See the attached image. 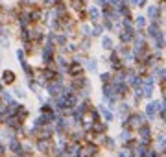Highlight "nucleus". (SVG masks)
I'll use <instances>...</instances> for the list:
<instances>
[{"label":"nucleus","mask_w":166,"mask_h":157,"mask_svg":"<svg viewBox=\"0 0 166 157\" xmlns=\"http://www.w3.org/2000/svg\"><path fill=\"white\" fill-rule=\"evenodd\" d=\"M89 13H91V19H92V20H96V19H98V15H100L96 7H92V9H91V11H89Z\"/></svg>","instance_id":"obj_9"},{"label":"nucleus","mask_w":166,"mask_h":157,"mask_svg":"<svg viewBox=\"0 0 166 157\" xmlns=\"http://www.w3.org/2000/svg\"><path fill=\"white\" fill-rule=\"evenodd\" d=\"M144 2L146 0H133V4H137V6H144Z\"/></svg>","instance_id":"obj_12"},{"label":"nucleus","mask_w":166,"mask_h":157,"mask_svg":"<svg viewBox=\"0 0 166 157\" xmlns=\"http://www.w3.org/2000/svg\"><path fill=\"white\" fill-rule=\"evenodd\" d=\"M4 83H13V80H15V76H13V72H11V70H6L4 72Z\"/></svg>","instance_id":"obj_3"},{"label":"nucleus","mask_w":166,"mask_h":157,"mask_svg":"<svg viewBox=\"0 0 166 157\" xmlns=\"http://www.w3.org/2000/svg\"><path fill=\"white\" fill-rule=\"evenodd\" d=\"M92 129H94V131H98V133H102V131H103V126H102V124H94V126H92Z\"/></svg>","instance_id":"obj_10"},{"label":"nucleus","mask_w":166,"mask_h":157,"mask_svg":"<svg viewBox=\"0 0 166 157\" xmlns=\"http://www.w3.org/2000/svg\"><path fill=\"white\" fill-rule=\"evenodd\" d=\"M161 106H159V103H150V106H148V115H153L155 111H157Z\"/></svg>","instance_id":"obj_5"},{"label":"nucleus","mask_w":166,"mask_h":157,"mask_svg":"<svg viewBox=\"0 0 166 157\" xmlns=\"http://www.w3.org/2000/svg\"><path fill=\"white\" fill-rule=\"evenodd\" d=\"M148 13H150V17H151V19H155V17H157V13H159V9H157V7H150V9H148Z\"/></svg>","instance_id":"obj_6"},{"label":"nucleus","mask_w":166,"mask_h":157,"mask_svg":"<svg viewBox=\"0 0 166 157\" xmlns=\"http://www.w3.org/2000/svg\"><path fill=\"white\" fill-rule=\"evenodd\" d=\"M120 37H122V41H126V43H127V41L133 39V30H131V28H126V30L120 33Z\"/></svg>","instance_id":"obj_2"},{"label":"nucleus","mask_w":166,"mask_h":157,"mask_svg":"<svg viewBox=\"0 0 166 157\" xmlns=\"http://www.w3.org/2000/svg\"><path fill=\"white\" fill-rule=\"evenodd\" d=\"M111 46H113V41L109 37H103V48H111Z\"/></svg>","instance_id":"obj_8"},{"label":"nucleus","mask_w":166,"mask_h":157,"mask_svg":"<svg viewBox=\"0 0 166 157\" xmlns=\"http://www.w3.org/2000/svg\"><path fill=\"white\" fill-rule=\"evenodd\" d=\"M137 24H138L140 28H142L144 24H146V20H144V17H138V19H137Z\"/></svg>","instance_id":"obj_11"},{"label":"nucleus","mask_w":166,"mask_h":157,"mask_svg":"<svg viewBox=\"0 0 166 157\" xmlns=\"http://www.w3.org/2000/svg\"><path fill=\"white\" fill-rule=\"evenodd\" d=\"M94 153H96V146L87 144V146H83V148L77 152V157H91V155H94Z\"/></svg>","instance_id":"obj_1"},{"label":"nucleus","mask_w":166,"mask_h":157,"mask_svg":"<svg viewBox=\"0 0 166 157\" xmlns=\"http://www.w3.org/2000/svg\"><path fill=\"white\" fill-rule=\"evenodd\" d=\"M70 72H72V74H80V72H81V67H80V65H72V67H70Z\"/></svg>","instance_id":"obj_7"},{"label":"nucleus","mask_w":166,"mask_h":157,"mask_svg":"<svg viewBox=\"0 0 166 157\" xmlns=\"http://www.w3.org/2000/svg\"><path fill=\"white\" fill-rule=\"evenodd\" d=\"M164 100H166V89H164Z\"/></svg>","instance_id":"obj_13"},{"label":"nucleus","mask_w":166,"mask_h":157,"mask_svg":"<svg viewBox=\"0 0 166 157\" xmlns=\"http://www.w3.org/2000/svg\"><path fill=\"white\" fill-rule=\"evenodd\" d=\"M140 135H142L144 141L150 139V128H148V126H142V128H140Z\"/></svg>","instance_id":"obj_4"}]
</instances>
